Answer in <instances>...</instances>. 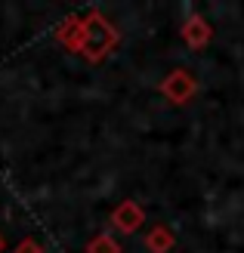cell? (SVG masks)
Here are the masks:
<instances>
[{"label":"cell","mask_w":244,"mask_h":253,"mask_svg":"<svg viewBox=\"0 0 244 253\" xmlns=\"http://www.w3.org/2000/svg\"><path fill=\"white\" fill-rule=\"evenodd\" d=\"M161 90H164L167 96H170L176 105H183L186 99H189L192 93H195V81L189 78V71H173L170 78H167V81L161 84Z\"/></svg>","instance_id":"6da1fadb"},{"label":"cell","mask_w":244,"mask_h":253,"mask_svg":"<svg viewBox=\"0 0 244 253\" xmlns=\"http://www.w3.org/2000/svg\"><path fill=\"white\" fill-rule=\"evenodd\" d=\"M114 225H118V229L124 232V235H130V232H136L139 229V222H143V210H139L133 201H124V204L114 210Z\"/></svg>","instance_id":"7a4b0ae2"},{"label":"cell","mask_w":244,"mask_h":253,"mask_svg":"<svg viewBox=\"0 0 244 253\" xmlns=\"http://www.w3.org/2000/svg\"><path fill=\"white\" fill-rule=\"evenodd\" d=\"M90 253H118V247H114V241L108 235H102V238H96V241L90 244Z\"/></svg>","instance_id":"3957f363"},{"label":"cell","mask_w":244,"mask_h":253,"mask_svg":"<svg viewBox=\"0 0 244 253\" xmlns=\"http://www.w3.org/2000/svg\"><path fill=\"white\" fill-rule=\"evenodd\" d=\"M161 238H164V232H161V229L148 238V244H151V250H155V253H164V250H167V247L161 244ZM167 244H173V238H167Z\"/></svg>","instance_id":"277c9868"},{"label":"cell","mask_w":244,"mask_h":253,"mask_svg":"<svg viewBox=\"0 0 244 253\" xmlns=\"http://www.w3.org/2000/svg\"><path fill=\"white\" fill-rule=\"evenodd\" d=\"M0 250H3V238H0Z\"/></svg>","instance_id":"5b68a950"}]
</instances>
